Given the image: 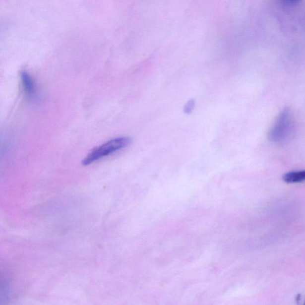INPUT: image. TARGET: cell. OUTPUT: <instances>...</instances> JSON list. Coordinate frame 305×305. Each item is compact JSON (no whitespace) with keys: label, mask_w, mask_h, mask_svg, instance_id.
Segmentation results:
<instances>
[{"label":"cell","mask_w":305,"mask_h":305,"mask_svg":"<svg viewBox=\"0 0 305 305\" xmlns=\"http://www.w3.org/2000/svg\"><path fill=\"white\" fill-rule=\"evenodd\" d=\"M294 129L295 119L292 112L289 109H284L271 127L269 139L275 143H285L291 138Z\"/></svg>","instance_id":"6da1fadb"},{"label":"cell","mask_w":305,"mask_h":305,"mask_svg":"<svg viewBox=\"0 0 305 305\" xmlns=\"http://www.w3.org/2000/svg\"><path fill=\"white\" fill-rule=\"evenodd\" d=\"M131 143V138L121 137L112 139L106 143L95 148L83 160L84 165H88L99 160L112 155L118 151L125 149Z\"/></svg>","instance_id":"7a4b0ae2"},{"label":"cell","mask_w":305,"mask_h":305,"mask_svg":"<svg viewBox=\"0 0 305 305\" xmlns=\"http://www.w3.org/2000/svg\"><path fill=\"white\" fill-rule=\"evenodd\" d=\"M21 81L23 90L29 99H33L35 95V85L33 79L27 72L21 73Z\"/></svg>","instance_id":"3957f363"},{"label":"cell","mask_w":305,"mask_h":305,"mask_svg":"<svg viewBox=\"0 0 305 305\" xmlns=\"http://www.w3.org/2000/svg\"><path fill=\"white\" fill-rule=\"evenodd\" d=\"M284 182L288 183H297L305 182V171L291 172L284 176Z\"/></svg>","instance_id":"277c9868"},{"label":"cell","mask_w":305,"mask_h":305,"mask_svg":"<svg viewBox=\"0 0 305 305\" xmlns=\"http://www.w3.org/2000/svg\"><path fill=\"white\" fill-rule=\"evenodd\" d=\"M194 107L195 101L193 99H191L186 103L184 109H183V112H184V113L186 114H191L192 111H193Z\"/></svg>","instance_id":"5b68a950"},{"label":"cell","mask_w":305,"mask_h":305,"mask_svg":"<svg viewBox=\"0 0 305 305\" xmlns=\"http://www.w3.org/2000/svg\"><path fill=\"white\" fill-rule=\"evenodd\" d=\"M281 4L285 5H291L298 3L301 0H279Z\"/></svg>","instance_id":"8992f818"}]
</instances>
